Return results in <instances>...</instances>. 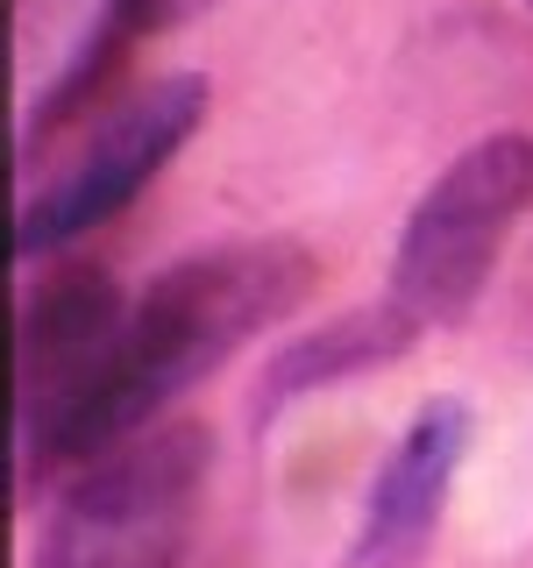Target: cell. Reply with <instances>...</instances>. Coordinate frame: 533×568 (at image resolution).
Returning a JSON list of instances; mask_svg holds the SVG:
<instances>
[{
	"label": "cell",
	"instance_id": "obj_1",
	"mask_svg": "<svg viewBox=\"0 0 533 568\" xmlns=\"http://www.w3.org/2000/svg\"><path fill=\"white\" fill-rule=\"evenodd\" d=\"M320 263L306 242L292 235H249V242H213L200 256H178L164 277H150V292L121 320L114 363L93 390V413L79 426L71 462H93L114 440L142 434L150 419H164L178 390L242 355L263 327L292 320L306 306Z\"/></svg>",
	"mask_w": 533,
	"mask_h": 568
},
{
	"label": "cell",
	"instance_id": "obj_2",
	"mask_svg": "<svg viewBox=\"0 0 533 568\" xmlns=\"http://www.w3.org/2000/svg\"><path fill=\"white\" fill-rule=\"evenodd\" d=\"M213 469V440L192 419H150L86 462L50 505L29 568H178Z\"/></svg>",
	"mask_w": 533,
	"mask_h": 568
},
{
	"label": "cell",
	"instance_id": "obj_3",
	"mask_svg": "<svg viewBox=\"0 0 533 568\" xmlns=\"http://www.w3.org/2000/svg\"><path fill=\"white\" fill-rule=\"evenodd\" d=\"M533 200V142L526 135H484L455 156L420 206L405 213L399 256H391V298L420 327H449L476 306L497 242L512 235L520 206Z\"/></svg>",
	"mask_w": 533,
	"mask_h": 568
},
{
	"label": "cell",
	"instance_id": "obj_4",
	"mask_svg": "<svg viewBox=\"0 0 533 568\" xmlns=\"http://www.w3.org/2000/svg\"><path fill=\"white\" fill-rule=\"evenodd\" d=\"M200 121H207V79L200 71H171V79H150V85H135L129 100H114L100 114V129L71 150V164L50 178L43 192L22 200L14 256H58L86 227L114 221V213L178 156V142L200 129Z\"/></svg>",
	"mask_w": 533,
	"mask_h": 568
},
{
	"label": "cell",
	"instance_id": "obj_5",
	"mask_svg": "<svg viewBox=\"0 0 533 568\" xmlns=\"http://www.w3.org/2000/svg\"><path fill=\"white\" fill-rule=\"evenodd\" d=\"M121 292L86 263H64L36 284L22 306V390H14V434H22V476L71 462L93 390L121 342Z\"/></svg>",
	"mask_w": 533,
	"mask_h": 568
},
{
	"label": "cell",
	"instance_id": "obj_6",
	"mask_svg": "<svg viewBox=\"0 0 533 568\" xmlns=\"http://www.w3.org/2000/svg\"><path fill=\"white\" fill-rule=\"evenodd\" d=\"M462 448H470V405L426 398L363 497V526H355V555H349L355 568H413L420 561V547L441 526Z\"/></svg>",
	"mask_w": 533,
	"mask_h": 568
},
{
	"label": "cell",
	"instance_id": "obj_7",
	"mask_svg": "<svg viewBox=\"0 0 533 568\" xmlns=\"http://www.w3.org/2000/svg\"><path fill=\"white\" fill-rule=\"evenodd\" d=\"M420 342V320L399 306V298H384V306H355V313H334L320 320L313 334H299V342L278 348V363L263 369V390H257V413L271 419L284 413L292 398H306V390H328L355 377V369H378L391 355H405Z\"/></svg>",
	"mask_w": 533,
	"mask_h": 568
},
{
	"label": "cell",
	"instance_id": "obj_8",
	"mask_svg": "<svg viewBox=\"0 0 533 568\" xmlns=\"http://www.w3.org/2000/svg\"><path fill=\"white\" fill-rule=\"evenodd\" d=\"M200 8H213V0H107V14L100 22L114 29V36H157V29H171V22H185V14H200Z\"/></svg>",
	"mask_w": 533,
	"mask_h": 568
},
{
	"label": "cell",
	"instance_id": "obj_9",
	"mask_svg": "<svg viewBox=\"0 0 533 568\" xmlns=\"http://www.w3.org/2000/svg\"><path fill=\"white\" fill-rule=\"evenodd\" d=\"M526 8H533V0H526Z\"/></svg>",
	"mask_w": 533,
	"mask_h": 568
}]
</instances>
